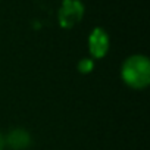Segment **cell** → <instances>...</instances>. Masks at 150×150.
Segmentation results:
<instances>
[{
  "label": "cell",
  "instance_id": "cell-5",
  "mask_svg": "<svg viewBox=\"0 0 150 150\" xmlns=\"http://www.w3.org/2000/svg\"><path fill=\"white\" fill-rule=\"evenodd\" d=\"M78 69H80L81 72H90V71L93 69V62H91V60H88V59H84V60H81V62H80Z\"/></svg>",
  "mask_w": 150,
  "mask_h": 150
},
{
  "label": "cell",
  "instance_id": "cell-4",
  "mask_svg": "<svg viewBox=\"0 0 150 150\" xmlns=\"http://www.w3.org/2000/svg\"><path fill=\"white\" fill-rule=\"evenodd\" d=\"M8 144L15 150H22L30 144V135L24 129H13L8 137Z\"/></svg>",
  "mask_w": 150,
  "mask_h": 150
},
{
  "label": "cell",
  "instance_id": "cell-2",
  "mask_svg": "<svg viewBox=\"0 0 150 150\" xmlns=\"http://www.w3.org/2000/svg\"><path fill=\"white\" fill-rule=\"evenodd\" d=\"M84 13V6L78 0H63V6L59 12V22L63 28H71L77 24Z\"/></svg>",
  "mask_w": 150,
  "mask_h": 150
},
{
  "label": "cell",
  "instance_id": "cell-3",
  "mask_svg": "<svg viewBox=\"0 0 150 150\" xmlns=\"http://www.w3.org/2000/svg\"><path fill=\"white\" fill-rule=\"evenodd\" d=\"M109 49V38L102 28H96L90 35V52L94 57H103Z\"/></svg>",
  "mask_w": 150,
  "mask_h": 150
},
{
  "label": "cell",
  "instance_id": "cell-6",
  "mask_svg": "<svg viewBox=\"0 0 150 150\" xmlns=\"http://www.w3.org/2000/svg\"><path fill=\"white\" fill-rule=\"evenodd\" d=\"M3 149V137H2V134H0V150Z\"/></svg>",
  "mask_w": 150,
  "mask_h": 150
},
{
  "label": "cell",
  "instance_id": "cell-1",
  "mask_svg": "<svg viewBox=\"0 0 150 150\" xmlns=\"http://www.w3.org/2000/svg\"><path fill=\"white\" fill-rule=\"evenodd\" d=\"M122 78L124 81L134 87L143 88L150 81V63L144 56H131L122 68Z\"/></svg>",
  "mask_w": 150,
  "mask_h": 150
}]
</instances>
